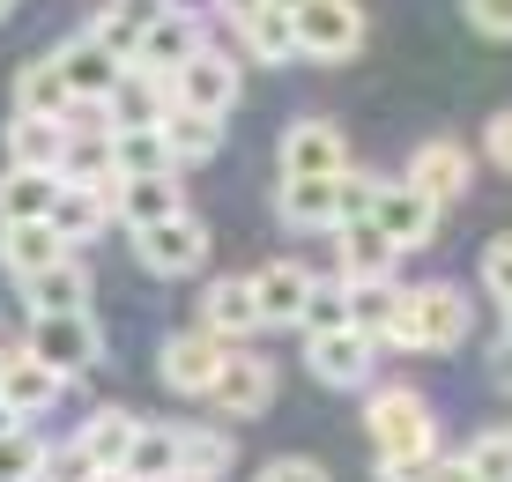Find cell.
I'll use <instances>...</instances> for the list:
<instances>
[{
  "label": "cell",
  "instance_id": "obj_1",
  "mask_svg": "<svg viewBox=\"0 0 512 482\" xmlns=\"http://www.w3.org/2000/svg\"><path fill=\"white\" fill-rule=\"evenodd\" d=\"M379 342H386V349H461V342H468V297L453 290V282L401 290V312L386 319Z\"/></svg>",
  "mask_w": 512,
  "mask_h": 482
},
{
  "label": "cell",
  "instance_id": "obj_2",
  "mask_svg": "<svg viewBox=\"0 0 512 482\" xmlns=\"http://www.w3.org/2000/svg\"><path fill=\"white\" fill-rule=\"evenodd\" d=\"M364 431H372L379 460H438V416L416 386H379L364 408Z\"/></svg>",
  "mask_w": 512,
  "mask_h": 482
},
{
  "label": "cell",
  "instance_id": "obj_3",
  "mask_svg": "<svg viewBox=\"0 0 512 482\" xmlns=\"http://www.w3.org/2000/svg\"><path fill=\"white\" fill-rule=\"evenodd\" d=\"M23 349L38 356L52 379H75V371H90L97 356H104V334H97L90 312H45V319H30Z\"/></svg>",
  "mask_w": 512,
  "mask_h": 482
},
{
  "label": "cell",
  "instance_id": "obj_4",
  "mask_svg": "<svg viewBox=\"0 0 512 482\" xmlns=\"http://www.w3.org/2000/svg\"><path fill=\"white\" fill-rule=\"evenodd\" d=\"M171 104H186V112H201V119H223L238 104V60L201 45L179 75H171Z\"/></svg>",
  "mask_w": 512,
  "mask_h": 482
},
{
  "label": "cell",
  "instance_id": "obj_5",
  "mask_svg": "<svg viewBox=\"0 0 512 482\" xmlns=\"http://www.w3.org/2000/svg\"><path fill=\"white\" fill-rule=\"evenodd\" d=\"M364 45V8L357 0H305L297 8V52L312 60H349Z\"/></svg>",
  "mask_w": 512,
  "mask_h": 482
},
{
  "label": "cell",
  "instance_id": "obj_6",
  "mask_svg": "<svg viewBox=\"0 0 512 482\" xmlns=\"http://www.w3.org/2000/svg\"><path fill=\"white\" fill-rule=\"evenodd\" d=\"M52 67H60V82H67V97H75V104H104L119 89V75H127V60L97 45V30L67 38L60 52H52Z\"/></svg>",
  "mask_w": 512,
  "mask_h": 482
},
{
  "label": "cell",
  "instance_id": "obj_7",
  "mask_svg": "<svg viewBox=\"0 0 512 482\" xmlns=\"http://www.w3.org/2000/svg\"><path fill=\"white\" fill-rule=\"evenodd\" d=\"M134 245H141V267H149V275H193V267L208 260V223L193 216V208H179L171 223L134 230Z\"/></svg>",
  "mask_w": 512,
  "mask_h": 482
},
{
  "label": "cell",
  "instance_id": "obj_8",
  "mask_svg": "<svg viewBox=\"0 0 512 482\" xmlns=\"http://www.w3.org/2000/svg\"><path fill=\"white\" fill-rule=\"evenodd\" d=\"M349 171V134L334 119H297L282 134V178H342Z\"/></svg>",
  "mask_w": 512,
  "mask_h": 482
},
{
  "label": "cell",
  "instance_id": "obj_9",
  "mask_svg": "<svg viewBox=\"0 0 512 482\" xmlns=\"http://www.w3.org/2000/svg\"><path fill=\"white\" fill-rule=\"evenodd\" d=\"M223 349L208 327H193V334H171L164 349H156V371H164V386H179V394H208V386L223 379Z\"/></svg>",
  "mask_w": 512,
  "mask_h": 482
},
{
  "label": "cell",
  "instance_id": "obj_10",
  "mask_svg": "<svg viewBox=\"0 0 512 482\" xmlns=\"http://www.w3.org/2000/svg\"><path fill=\"white\" fill-rule=\"evenodd\" d=\"M438 216H446V208L423 201L409 178H401V186H379V201H372V223L386 230V245H394V253H416V245H431Z\"/></svg>",
  "mask_w": 512,
  "mask_h": 482
},
{
  "label": "cell",
  "instance_id": "obj_11",
  "mask_svg": "<svg viewBox=\"0 0 512 482\" xmlns=\"http://www.w3.org/2000/svg\"><path fill=\"white\" fill-rule=\"evenodd\" d=\"M401 178H409L423 201H438V208H446V201H461V193H468L475 156L461 149V141H423V149L409 156V171H401Z\"/></svg>",
  "mask_w": 512,
  "mask_h": 482
},
{
  "label": "cell",
  "instance_id": "obj_12",
  "mask_svg": "<svg viewBox=\"0 0 512 482\" xmlns=\"http://www.w3.org/2000/svg\"><path fill=\"white\" fill-rule=\"evenodd\" d=\"M193 52H201V15H186V8H179V15H164V23H156L149 38L134 45V60H127V67H134V75L171 82V75H179V67L193 60Z\"/></svg>",
  "mask_w": 512,
  "mask_h": 482
},
{
  "label": "cell",
  "instance_id": "obj_13",
  "mask_svg": "<svg viewBox=\"0 0 512 482\" xmlns=\"http://www.w3.org/2000/svg\"><path fill=\"white\" fill-rule=\"evenodd\" d=\"M372 356H379V342H364L357 327H334V334H312L305 342L312 379H327V386H364L372 379Z\"/></svg>",
  "mask_w": 512,
  "mask_h": 482
},
{
  "label": "cell",
  "instance_id": "obj_14",
  "mask_svg": "<svg viewBox=\"0 0 512 482\" xmlns=\"http://www.w3.org/2000/svg\"><path fill=\"white\" fill-rule=\"evenodd\" d=\"M208 401L223 408V416H260V408L275 401V364L268 356H223V379L208 386Z\"/></svg>",
  "mask_w": 512,
  "mask_h": 482
},
{
  "label": "cell",
  "instance_id": "obj_15",
  "mask_svg": "<svg viewBox=\"0 0 512 482\" xmlns=\"http://www.w3.org/2000/svg\"><path fill=\"white\" fill-rule=\"evenodd\" d=\"M312 267H297V260H268L253 275V305H260V327H297V312H305V297H312Z\"/></svg>",
  "mask_w": 512,
  "mask_h": 482
},
{
  "label": "cell",
  "instance_id": "obj_16",
  "mask_svg": "<svg viewBox=\"0 0 512 482\" xmlns=\"http://www.w3.org/2000/svg\"><path fill=\"white\" fill-rule=\"evenodd\" d=\"M201 327L216 334L223 349H231V342H245V334H260L253 275H223V282H208V297H201Z\"/></svg>",
  "mask_w": 512,
  "mask_h": 482
},
{
  "label": "cell",
  "instance_id": "obj_17",
  "mask_svg": "<svg viewBox=\"0 0 512 482\" xmlns=\"http://www.w3.org/2000/svg\"><path fill=\"white\" fill-rule=\"evenodd\" d=\"M134 431H141L134 408H97V416L75 431V453L90 460V475H119L127 453H134Z\"/></svg>",
  "mask_w": 512,
  "mask_h": 482
},
{
  "label": "cell",
  "instance_id": "obj_18",
  "mask_svg": "<svg viewBox=\"0 0 512 482\" xmlns=\"http://www.w3.org/2000/svg\"><path fill=\"white\" fill-rule=\"evenodd\" d=\"M60 386H67V379H52L30 349H8V356H0V401L15 408V423H23V416H45V408L60 401Z\"/></svg>",
  "mask_w": 512,
  "mask_h": 482
},
{
  "label": "cell",
  "instance_id": "obj_19",
  "mask_svg": "<svg viewBox=\"0 0 512 482\" xmlns=\"http://www.w3.org/2000/svg\"><path fill=\"white\" fill-rule=\"evenodd\" d=\"M112 201H119V186H60V201H52L45 223H52V238L75 253L82 238H97V230H104V208H112Z\"/></svg>",
  "mask_w": 512,
  "mask_h": 482
},
{
  "label": "cell",
  "instance_id": "obj_20",
  "mask_svg": "<svg viewBox=\"0 0 512 482\" xmlns=\"http://www.w3.org/2000/svg\"><path fill=\"white\" fill-rule=\"evenodd\" d=\"M23 297H30V319H45V312H90V267L67 253V260H52L45 275H30Z\"/></svg>",
  "mask_w": 512,
  "mask_h": 482
},
{
  "label": "cell",
  "instance_id": "obj_21",
  "mask_svg": "<svg viewBox=\"0 0 512 482\" xmlns=\"http://www.w3.org/2000/svg\"><path fill=\"white\" fill-rule=\"evenodd\" d=\"M164 104H171V82H156V75H119V89L104 97V127L112 134H127V127H156L164 119Z\"/></svg>",
  "mask_w": 512,
  "mask_h": 482
},
{
  "label": "cell",
  "instance_id": "obj_22",
  "mask_svg": "<svg viewBox=\"0 0 512 482\" xmlns=\"http://www.w3.org/2000/svg\"><path fill=\"white\" fill-rule=\"evenodd\" d=\"M164 15H179V0H112V8H104V23H97V45L119 52V60H134V45L149 38Z\"/></svg>",
  "mask_w": 512,
  "mask_h": 482
},
{
  "label": "cell",
  "instance_id": "obj_23",
  "mask_svg": "<svg viewBox=\"0 0 512 482\" xmlns=\"http://www.w3.org/2000/svg\"><path fill=\"white\" fill-rule=\"evenodd\" d=\"M67 112H75V97H67L60 67L23 60V75H15V119H52V127H67Z\"/></svg>",
  "mask_w": 512,
  "mask_h": 482
},
{
  "label": "cell",
  "instance_id": "obj_24",
  "mask_svg": "<svg viewBox=\"0 0 512 482\" xmlns=\"http://www.w3.org/2000/svg\"><path fill=\"white\" fill-rule=\"evenodd\" d=\"M52 260H67V245L52 238V223H0V267H8L15 282L45 275Z\"/></svg>",
  "mask_w": 512,
  "mask_h": 482
},
{
  "label": "cell",
  "instance_id": "obj_25",
  "mask_svg": "<svg viewBox=\"0 0 512 482\" xmlns=\"http://www.w3.org/2000/svg\"><path fill=\"white\" fill-rule=\"evenodd\" d=\"M275 208H282V223H290V230H334V223H342L334 178H282Z\"/></svg>",
  "mask_w": 512,
  "mask_h": 482
},
{
  "label": "cell",
  "instance_id": "obj_26",
  "mask_svg": "<svg viewBox=\"0 0 512 482\" xmlns=\"http://www.w3.org/2000/svg\"><path fill=\"white\" fill-rule=\"evenodd\" d=\"M60 156H67V127H52V119H15L8 127V171L60 178Z\"/></svg>",
  "mask_w": 512,
  "mask_h": 482
},
{
  "label": "cell",
  "instance_id": "obj_27",
  "mask_svg": "<svg viewBox=\"0 0 512 482\" xmlns=\"http://www.w3.org/2000/svg\"><path fill=\"white\" fill-rule=\"evenodd\" d=\"M342 238V282H379V275H394V245H386V230L364 216V223H342L334 230Z\"/></svg>",
  "mask_w": 512,
  "mask_h": 482
},
{
  "label": "cell",
  "instance_id": "obj_28",
  "mask_svg": "<svg viewBox=\"0 0 512 482\" xmlns=\"http://www.w3.org/2000/svg\"><path fill=\"white\" fill-rule=\"evenodd\" d=\"M119 475L127 482H179V423H141Z\"/></svg>",
  "mask_w": 512,
  "mask_h": 482
},
{
  "label": "cell",
  "instance_id": "obj_29",
  "mask_svg": "<svg viewBox=\"0 0 512 482\" xmlns=\"http://www.w3.org/2000/svg\"><path fill=\"white\" fill-rule=\"evenodd\" d=\"M119 216H127L134 230H156V223H171V216H179V178H119Z\"/></svg>",
  "mask_w": 512,
  "mask_h": 482
},
{
  "label": "cell",
  "instance_id": "obj_30",
  "mask_svg": "<svg viewBox=\"0 0 512 482\" xmlns=\"http://www.w3.org/2000/svg\"><path fill=\"white\" fill-rule=\"evenodd\" d=\"M156 134H164L171 164H201V156H216V134H223V119H201V112H186V104H164Z\"/></svg>",
  "mask_w": 512,
  "mask_h": 482
},
{
  "label": "cell",
  "instance_id": "obj_31",
  "mask_svg": "<svg viewBox=\"0 0 512 482\" xmlns=\"http://www.w3.org/2000/svg\"><path fill=\"white\" fill-rule=\"evenodd\" d=\"M342 305H349V327H357L364 342H379L386 319L401 312V282H394V275H379V282H342Z\"/></svg>",
  "mask_w": 512,
  "mask_h": 482
},
{
  "label": "cell",
  "instance_id": "obj_32",
  "mask_svg": "<svg viewBox=\"0 0 512 482\" xmlns=\"http://www.w3.org/2000/svg\"><path fill=\"white\" fill-rule=\"evenodd\" d=\"M112 171L119 178H179V164H171V149H164V134H156V127L112 134Z\"/></svg>",
  "mask_w": 512,
  "mask_h": 482
},
{
  "label": "cell",
  "instance_id": "obj_33",
  "mask_svg": "<svg viewBox=\"0 0 512 482\" xmlns=\"http://www.w3.org/2000/svg\"><path fill=\"white\" fill-rule=\"evenodd\" d=\"M52 201H60V178H45V171H8L0 178V223H45Z\"/></svg>",
  "mask_w": 512,
  "mask_h": 482
},
{
  "label": "cell",
  "instance_id": "obj_34",
  "mask_svg": "<svg viewBox=\"0 0 512 482\" xmlns=\"http://www.w3.org/2000/svg\"><path fill=\"white\" fill-rule=\"evenodd\" d=\"M231 468V438L208 423H179V482H216Z\"/></svg>",
  "mask_w": 512,
  "mask_h": 482
},
{
  "label": "cell",
  "instance_id": "obj_35",
  "mask_svg": "<svg viewBox=\"0 0 512 482\" xmlns=\"http://www.w3.org/2000/svg\"><path fill=\"white\" fill-rule=\"evenodd\" d=\"M245 52H253V60H268V67L297 60V15H282V8H260L253 23H245Z\"/></svg>",
  "mask_w": 512,
  "mask_h": 482
},
{
  "label": "cell",
  "instance_id": "obj_36",
  "mask_svg": "<svg viewBox=\"0 0 512 482\" xmlns=\"http://www.w3.org/2000/svg\"><path fill=\"white\" fill-rule=\"evenodd\" d=\"M45 453H52V445L38 431H8V438H0V482H38Z\"/></svg>",
  "mask_w": 512,
  "mask_h": 482
},
{
  "label": "cell",
  "instance_id": "obj_37",
  "mask_svg": "<svg viewBox=\"0 0 512 482\" xmlns=\"http://www.w3.org/2000/svg\"><path fill=\"white\" fill-rule=\"evenodd\" d=\"M461 468H468V482H512V431H483L461 453Z\"/></svg>",
  "mask_w": 512,
  "mask_h": 482
},
{
  "label": "cell",
  "instance_id": "obj_38",
  "mask_svg": "<svg viewBox=\"0 0 512 482\" xmlns=\"http://www.w3.org/2000/svg\"><path fill=\"white\" fill-rule=\"evenodd\" d=\"M297 327H305V342H312V334H334V327H349V305H342V275H334V282H312V297H305V312H297Z\"/></svg>",
  "mask_w": 512,
  "mask_h": 482
},
{
  "label": "cell",
  "instance_id": "obj_39",
  "mask_svg": "<svg viewBox=\"0 0 512 482\" xmlns=\"http://www.w3.org/2000/svg\"><path fill=\"white\" fill-rule=\"evenodd\" d=\"M379 186H386V178H372V171H342V178H334V201H342V223H364V216H372ZM342 223H334V230H342Z\"/></svg>",
  "mask_w": 512,
  "mask_h": 482
},
{
  "label": "cell",
  "instance_id": "obj_40",
  "mask_svg": "<svg viewBox=\"0 0 512 482\" xmlns=\"http://www.w3.org/2000/svg\"><path fill=\"white\" fill-rule=\"evenodd\" d=\"M483 290L498 297V305H512V230H505V238H490V253H483Z\"/></svg>",
  "mask_w": 512,
  "mask_h": 482
},
{
  "label": "cell",
  "instance_id": "obj_41",
  "mask_svg": "<svg viewBox=\"0 0 512 482\" xmlns=\"http://www.w3.org/2000/svg\"><path fill=\"white\" fill-rule=\"evenodd\" d=\"M260 482H327V468H320V460H305V453H282V460L260 468Z\"/></svg>",
  "mask_w": 512,
  "mask_h": 482
},
{
  "label": "cell",
  "instance_id": "obj_42",
  "mask_svg": "<svg viewBox=\"0 0 512 482\" xmlns=\"http://www.w3.org/2000/svg\"><path fill=\"white\" fill-rule=\"evenodd\" d=\"M468 23L483 38H512V0H468Z\"/></svg>",
  "mask_w": 512,
  "mask_h": 482
},
{
  "label": "cell",
  "instance_id": "obj_43",
  "mask_svg": "<svg viewBox=\"0 0 512 482\" xmlns=\"http://www.w3.org/2000/svg\"><path fill=\"white\" fill-rule=\"evenodd\" d=\"M38 482H90V460L75 453V438H67L60 453H45V475Z\"/></svg>",
  "mask_w": 512,
  "mask_h": 482
},
{
  "label": "cell",
  "instance_id": "obj_44",
  "mask_svg": "<svg viewBox=\"0 0 512 482\" xmlns=\"http://www.w3.org/2000/svg\"><path fill=\"white\" fill-rule=\"evenodd\" d=\"M483 149H490V164H498V171H512V104H505V112H498V119H490V134H483Z\"/></svg>",
  "mask_w": 512,
  "mask_h": 482
},
{
  "label": "cell",
  "instance_id": "obj_45",
  "mask_svg": "<svg viewBox=\"0 0 512 482\" xmlns=\"http://www.w3.org/2000/svg\"><path fill=\"white\" fill-rule=\"evenodd\" d=\"M260 8H268V0H216V15H231V23H238V30H245V23H253V15H260Z\"/></svg>",
  "mask_w": 512,
  "mask_h": 482
},
{
  "label": "cell",
  "instance_id": "obj_46",
  "mask_svg": "<svg viewBox=\"0 0 512 482\" xmlns=\"http://www.w3.org/2000/svg\"><path fill=\"white\" fill-rule=\"evenodd\" d=\"M423 482H468V468H461V460H431V468H423Z\"/></svg>",
  "mask_w": 512,
  "mask_h": 482
},
{
  "label": "cell",
  "instance_id": "obj_47",
  "mask_svg": "<svg viewBox=\"0 0 512 482\" xmlns=\"http://www.w3.org/2000/svg\"><path fill=\"white\" fill-rule=\"evenodd\" d=\"M8 431H23V423H15V408H8V401H0V438H8Z\"/></svg>",
  "mask_w": 512,
  "mask_h": 482
},
{
  "label": "cell",
  "instance_id": "obj_48",
  "mask_svg": "<svg viewBox=\"0 0 512 482\" xmlns=\"http://www.w3.org/2000/svg\"><path fill=\"white\" fill-rule=\"evenodd\" d=\"M268 8H282V15H297V8H305V0H268Z\"/></svg>",
  "mask_w": 512,
  "mask_h": 482
},
{
  "label": "cell",
  "instance_id": "obj_49",
  "mask_svg": "<svg viewBox=\"0 0 512 482\" xmlns=\"http://www.w3.org/2000/svg\"><path fill=\"white\" fill-rule=\"evenodd\" d=\"M8 15H15V0H0V23H8Z\"/></svg>",
  "mask_w": 512,
  "mask_h": 482
},
{
  "label": "cell",
  "instance_id": "obj_50",
  "mask_svg": "<svg viewBox=\"0 0 512 482\" xmlns=\"http://www.w3.org/2000/svg\"><path fill=\"white\" fill-rule=\"evenodd\" d=\"M90 482H127V475H90Z\"/></svg>",
  "mask_w": 512,
  "mask_h": 482
},
{
  "label": "cell",
  "instance_id": "obj_51",
  "mask_svg": "<svg viewBox=\"0 0 512 482\" xmlns=\"http://www.w3.org/2000/svg\"><path fill=\"white\" fill-rule=\"evenodd\" d=\"M505 334H512V305H505Z\"/></svg>",
  "mask_w": 512,
  "mask_h": 482
}]
</instances>
